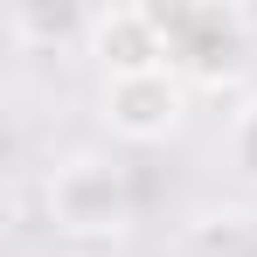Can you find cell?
I'll list each match as a JSON object with an SVG mask.
<instances>
[{"mask_svg": "<svg viewBox=\"0 0 257 257\" xmlns=\"http://www.w3.org/2000/svg\"><path fill=\"white\" fill-rule=\"evenodd\" d=\"M49 222L63 236H118L132 222V188L125 167L104 153H77L49 174Z\"/></svg>", "mask_w": 257, "mask_h": 257, "instance_id": "cell-1", "label": "cell"}, {"mask_svg": "<svg viewBox=\"0 0 257 257\" xmlns=\"http://www.w3.org/2000/svg\"><path fill=\"white\" fill-rule=\"evenodd\" d=\"M188 118V84L181 70H139V77H104V125L132 139V146H153L181 132Z\"/></svg>", "mask_w": 257, "mask_h": 257, "instance_id": "cell-2", "label": "cell"}, {"mask_svg": "<svg viewBox=\"0 0 257 257\" xmlns=\"http://www.w3.org/2000/svg\"><path fill=\"white\" fill-rule=\"evenodd\" d=\"M90 56L104 77H139V70H174V35L160 7H97L84 28Z\"/></svg>", "mask_w": 257, "mask_h": 257, "instance_id": "cell-3", "label": "cell"}, {"mask_svg": "<svg viewBox=\"0 0 257 257\" xmlns=\"http://www.w3.org/2000/svg\"><path fill=\"white\" fill-rule=\"evenodd\" d=\"M236 28H243L236 7H167L174 63H195V70L229 63V56H236Z\"/></svg>", "mask_w": 257, "mask_h": 257, "instance_id": "cell-4", "label": "cell"}, {"mask_svg": "<svg viewBox=\"0 0 257 257\" xmlns=\"http://www.w3.org/2000/svg\"><path fill=\"white\" fill-rule=\"evenodd\" d=\"M7 21H14V35H63V28H90V14H70V7H28V0H21Z\"/></svg>", "mask_w": 257, "mask_h": 257, "instance_id": "cell-5", "label": "cell"}, {"mask_svg": "<svg viewBox=\"0 0 257 257\" xmlns=\"http://www.w3.org/2000/svg\"><path fill=\"white\" fill-rule=\"evenodd\" d=\"M229 160H236V167L257 181V97L236 111V125H229Z\"/></svg>", "mask_w": 257, "mask_h": 257, "instance_id": "cell-6", "label": "cell"}]
</instances>
